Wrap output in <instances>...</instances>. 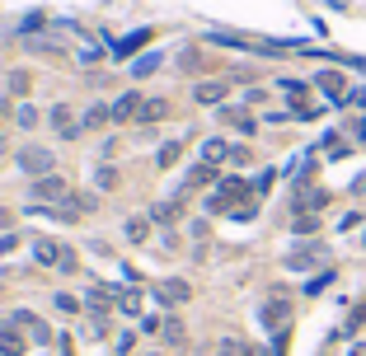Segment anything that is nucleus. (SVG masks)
<instances>
[{
	"label": "nucleus",
	"mask_w": 366,
	"mask_h": 356,
	"mask_svg": "<svg viewBox=\"0 0 366 356\" xmlns=\"http://www.w3.org/2000/svg\"><path fill=\"white\" fill-rule=\"evenodd\" d=\"M329 281H334V272H319V277L310 281V286H305V295H315V291H324V286H329Z\"/></svg>",
	"instance_id": "obj_34"
},
{
	"label": "nucleus",
	"mask_w": 366,
	"mask_h": 356,
	"mask_svg": "<svg viewBox=\"0 0 366 356\" xmlns=\"http://www.w3.org/2000/svg\"><path fill=\"white\" fill-rule=\"evenodd\" d=\"M160 62H164V57H155V52H146V57H136V66H132V76H155V71H160Z\"/></svg>",
	"instance_id": "obj_20"
},
{
	"label": "nucleus",
	"mask_w": 366,
	"mask_h": 356,
	"mask_svg": "<svg viewBox=\"0 0 366 356\" xmlns=\"http://www.w3.org/2000/svg\"><path fill=\"white\" fill-rule=\"evenodd\" d=\"M122 234H127V244H146V239H150V216H132L127 225H122Z\"/></svg>",
	"instance_id": "obj_15"
},
{
	"label": "nucleus",
	"mask_w": 366,
	"mask_h": 356,
	"mask_svg": "<svg viewBox=\"0 0 366 356\" xmlns=\"http://www.w3.org/2000/svg\"><path fill=\"white\" fill-rule=\"evenodd\" d=\"M141 104H146V99H141V94H122V99H113V104H108V118H113V122H132V118H136V113H141Z\"/></svg>",
	"instance_id": "obj_6"
},
{
	"label": "nucleus",
	"mask_w": 366,
	"mask_h": 356,
	"mask_svg": "<svg viewBox=\"0 0 366 356\" xmlns=\"http://www.w3.org/2000/svg\"><path fill=\"white\" fill-rule=\"evenodd\" d=\"M164 118H169V104L164 99H146L141 113H136V122H164Z\"/></svg>",
	"instance_id": "obj_16"
},
{
	"label": "nucleus",
	"mask_w": 366,
	"mask_h": 356,
	"mask_svg": "<svg viewBox=\"0 0 366 356\" xmlns=\"http://www.w3.org/2000/svg\"><path fill=\"white\" fill-rule=\"evenodd\" d=\"M57 310H62V314H80V310H85V305H80V300H76V295H57Z\"/></svg>",
	"instance_id": "obj_30"
},
{
	"label": "nucleus",
	"mask_w": 366,
	"mask_h": 356,
	"mask_svg": "<svg viewBox=\"0 0 366 356\" xmlns=\"http://www.w3.org/2000/svg\"><path fill=\"white\" fill-rule=\"evenodd\" d=\"M155 295H160V305H188L192 286L183 277H169V281H160V286H155Z\"/></svg>",
	"instance_id": "obj_4"
},
{
	"label": "nucleus",
	"mask_w": 366,
	"mask_h": 356,
	"mask_svg": "<svg viewBox=\"0 0 366 356\" xmlns=\"http://www.w3.org/2000/svg\"><path fill=\"white\" fill-rule=\"evenodd\" d=\"M244 356H249V352H244Z\"/></svg>",
	"instance_id": "obj_38"
},
{
	"label": "nucleus",
	"mask_w": 366,
	"mask_h": 356,
	"mask_svg": "<svg viewBox=\"0 0 366 356\" xmlns=\"http://www.w3.org/2000/svg\"><path fill=\"white\" fill-rule=\"evenodd\" d=\"M310 263H315V244H310V248H291V253H287V267H296V272L310 267Z\"/></svg>",
	"instance_id": "obj_21"
},
{
	"label": "nucleus",
	"mask_w": 366,
	"mask_h": 356,
	"mask_svg": "<svg viewBox=\"0 0 366 356\" xmlns=\"http://www.w3.org/2000/svg\"><path fill=\"white\" fill-rule=\"evenodd\" d=\"M15 164L24 173H33V178H43V173H52V150L48 145H24V150L15 155Z\"/></svg>",
	"instance_id": "obj_1"
},
{
	"label": "nucleus",
	"mask_w": 366,
	"mask_h": 356,
	"mask_svg": "<svg viewBox=\"0 0 366 356\" xmlns=\"http://www.w3.org/2000/svg\"><path fill=\"white\" fill-rule=\"evenodd\" d=\"M211 178H216V164H192L188 178H183V187H178V197H192L197 187H207Z\"/></svg>",
	"instance_id": "obj_7"
},
{
	"label": "nucleus",
	"mask_w": 366,
	"mask_h": 356,
	"mask_svg": "<svg viewBox=\"0 0 366 356\" xmlns=\"http://www.w3.org/2000/svg\"><path fill=\"white\" fill-rule=\"evenodd\" d=\"M118 310H122V314H141V291H136V286L118 291Z\"/></svg>",
	"instance_id": "obj_18"
},
{
	"label": "nucleus",
	"mask_w": 366,
	"mask_h": 356,
	"mask_svg": "<svg viewBox=\"0 0 366 356\" xmlns=\"http://www.w3.org/2000/svg\"><path fill=\"white\" fill-rule=\"evenodd\" d=\"M33 258L43 267H57L66 258V244H57V239H33Z\"/></svg>",
	"instance_id": "obj_9"
},
{
	"label": "nucleus",
	"mask_w": 366,
	"mask_h": 356,
	"mask_svg": "<svg viewBox=\"0 0 366 356\" xmlns=\"http://www.w3.org/2000/svg\"><path fill=\"white\" fill-rule=\"evenodd\" d=\"M48 122H52V131H57L62 141H76V136H85V122H76L71 104H57V108H48Z\"/></svg>",
	"instance_id": "obj_2"
},
{
	"label": "nucleus",
	"mask_w": 366,
	"mask_h": 356,
	"mask_svg": "<svg viewBox=\"0 0 366 356\" xmlns=\"http://www.w3.org/2000/svg\"><path fill=\"white\" fill-rule=\"evenodd\" d=\"M291 230H296V234H315L319 220H315V216H296V220H291Z\"/></svg>",
	"instance_id": "obj_31"
},
{
	"label": "nucleus",
	"mask_w": 366,
	"mask_h": 356,
	"mask_svg": "<svg viewBox=\"0 0 366 356\" xmlns=\"http://www.w3.org/2000/svg\"><path fill=\"white\" fill-rule=\"evenodd\" d=\"M183 201L188 197H164V201H155V206H150V220H155V225H174V220H183Z\"/></svg>",
	"instance_id": "obj_5"
},
{
	"label": "nucleus",
	"mask_w": 366,
	"mask_h": 356,
	"mask_svg": "<svg viewBox=\"0 0 366 356\" xmlns=\"http://www.w3.org/2000/svg\"><path fill=\"white\" fill-rule=\"evenodd\" d=\"M15 248H19V234H15V230H10V234H0V258H10Z\"/></svg>",
	"instance_id": "obj_32"
},
{
	"label": "nucleus",
	"mask_w": 366,
	"mask_h": 356,
	"mask_svg": "<svg viewBox=\"0 0 366 356\" xmlns=\"http://www.w3.org/2000/svg\"><path fill=\"white\" fill-rule=\"evenodd\" d=\"M230 150H235V145H225L221 136H211L207 145H202V164H221V159H230Z\"/></svg>",
	"instance_id": "obj_17"
},
{
	"label": "nucleus",
	"mask_w": 366,
	"mask_h": 356,
	"mask_svg": "<svg viewBox=\"0 0 366 356\" xmlns=\"http://www.w3.org/2000/svg\"><path fill=\"white\" fill-rule=\"evenodd\" d=\"M160 333H164V342H183V324H178V319H164Z\"/></svg>",
	"instance_id": "obj_28"
},
{
	"label": "nucleus",
	"mask_w": 366,
	"mask_h": 356,
	"mask_svg": "<svg viewBox=\"0 0 366 356\" xmlns=\"http://www.w3.org/2000/svg\"><path fill=\"white\" fill-rule=\"evenodd\" d=\"M57 272H66V277H76V272H80V263H76V253H71V248H66V258L57 263Z\"/></svg>",
	"instance_id": "obj_33"
},
{
	"label": "nucleus",
	"mask_w": 366,
	"mask_h": 356,
	"mask_svg": "<svg viewBox=\"0 0 366 356\" xmlns=\"http://www.w3.org/2000/svg\"><path fill=\"white\" fill-rule=\"evenodd\" d=\"M71 197V187H66V178L62 173H43V178H38V183H33V201H43V206H57V201H66Z\"/></svg>",
	"instance_id": "obj_3"
},
{
	"label": "nucleus",
	"mask_w": 366,
	"mask_h": 356,
	"mask_svg": "<svg viewBox=\"0 0 366 356\" xmlns=\"http://www.w3.org/2000/svg\"><path fill=\"white\" fill-rule=\"evenodd\" d=\"M221 118L230 127H239V131H254V118H249V113H239V108H221Z\"/></svg>",
	"instance_id": "obj_22"
},
{
	"label": "nucleus",
	"mask_w": 366,
	"mask_h": 356,
	"mask_svg": "<svg viewBox=\"0 0 366 356\" xmlns=\"http://www.w3.org/2000/svg\"><path fill=\"white\" fill-rule=\"evenodd\" d=\"M319 90L329 94V99H334V104H348V85H343V76H338V71H319V80H315Z\"/></svg>",
	"instance_id": "obj_10"
},
{
	"label": "nucleus",
	"mask_w": 366,
	"mask_h": 356,
	"mask_svg": "<svg viewBox=\"0 0 366 356\" xmlns=\"http://www.w3.org/2000/svg\"><path fill=\"white\" fill-rule=\"evenodd\" d=\"M146 43H150V29H136V33H127V38H118L113 52H118V57H132V52H141Z\"/></svg>",
	"instance_id": "obj_13"
},
{
	"label": "nucleus",
	"mask_w": 366,
	"mask_h": 356,
	"mask_svg": "<svg viewBox=\"0 0 366 356\" xmlns=\"http://www.w3.org/2000/svg\"><path fill=\"white\" fill-rule=\"evenodd\" d=\"M29 85H33V76H29V71H15V76H10V94H19V99L29 94Z\"/></svg>",
	"instance_id": "obj_24"
},
{
	"label": "nucleus",
	"mask_w": 366,
	"mask_h": 356,
	"mask_svg": "<svg viewBox=\"0 0 366 356\" xmlns=\"http://www.w3.org/2000/svg\"><path fill=\"white\" fill-rule=\"evenodd\" d=\"M348 104H357V108H366V90H352V94H348Z\"/></svg>",
	"instance_id": "obj_35"
},
{
	"label": "nucleus",
	"mask_w": 366,
	"mask_h": 356,
	"mask_svg": "<svg viewBox=\"0 0 366 356\" xmlns=\"http://www.w3.org/2000/svg\"><path fill=\"white\" fill-rule=\"evenodd\" d=\"M15 122H19V127H38V108H33V104H19V108H15Z\"/></svg>",
	"instance_id": "obj_26"
},
{
	"label": "nucleus",
	"mask_w": 366,
	"mask_h": 356,
	"mask_svg": "<svg viewBox=\"0 0 366 356\" xmlns=\"http://www.w3.org/2000/svg\"><path fill=\"white\" fill-rule=\"evenodd\" d=\"M94 183H99V192H113V187H118V169H113V164H104Z\"/></svg>",
	"instance_id": "obj_23"
},
{
	"label": "nucleus",
	"mask_w": 366,
	"mask_h": 356,
	"mask_svg": "<svg viewBox=\"0 0 366 356\" xmlns=\"http://www.w3.org/2000/svg\"><path fill=\"white\" fill-rule=\"evenodd\" d=\"M319 206H329V192H324V187H310V192L296 197V211H301V216H315Z\"/></svg>",
	"instance_id": "obj_12"
},
{
	"label": "nucleus",
	"mask_w": 366,
	"mask_h": 356,
	"mask_svg": "<svg viewBox=\"0 0 366 356\" xmlns=\"http://www.w3.org/2000/svg\"><path fill=\"white\" fill-rule=\"evenodd\" d=\"M29 352V338L24 333H15V324L0 328V356H24Z\"/></svg>",
	"instance_id": "obj_11"
},
{
	"label": "nucleus",
	"mask_w": 366,
	"mask_h": 356,
	"mask_svg": "<svg viewBox=\"0 0 366 356\" xmlns=\"http://www.w3.org/2000/svg\"><path fill=\"white\" fill-rule=\"evenodd\" d=\"M225 94H230V85H225V80H202V85L192 90V99H197L202 108H211V104H221Z\"/></svg>",
	"instance_id": "obj_8"
},
{
	"label": "nucleus",
	"mask_w": 366,
	"mask_h": 356,
	"mask_svg": "<svg viewBox=\"0 0 366 356\" xmlns=\"http://www.w3.org/2000/svg\"><path fill=\"white\" fill-rule=\"evenodd\" d=\"M178 155H183V141H169V145H164V150L155 155V164H160V169H174Z\"/></svg>",
	"instance_id": "obj_19"
},
{
	"label": "nucleus",
	"mask_w": 366,
	"mask_h": 356,
	"mask_svg": "<svg viewBox=\"0 0 366 356\" xmlns=\"http://www.w3.org/2000/svg\"><path fill=\"white\" fill-rule=\"evenodd\" d=\"M5 113H10V108H5V104H0V122H5Z\"/></svg>",
	"instance_id": "obj_37"
},
{
	"label": "nucleus",
	"mask_w": 366,
	"mask_h": 356,
	"mask_svg": "<svg viewBox=\"0 0 366 356\" xmlns=\"http://www.w3.org/2000/svg\"><path fill=\"white\" fill-rule=\"evenodd\" d=\"M104 122H113L108 108H90V113H85V131H94V127H104Z\"/></svg>",
	"instance_id": "obj_27"
},
{
	"label": "nucleus",
	"mask_w": 366,
	"mask_h": 356,
	"mask_svg": "<svg viewBox=\"0 0 366 356\" xmlns=\"http://www.w3.org/2000/svg\"><path fill=\"white\" fill-rule=\"evenodd\" d=\"M10 324H15V328H33V333L43 328V324H38V314H29V310H15V314H10Z\"/></svg>",
	"instance_id": "obj_25"
},
{
	"label": "nucleus",
	"mask_w": 366,
	"mask_h": 356,
	"mask_svg": "<svg viewBox=\"0 0 366 356\" xmlns=\"http://www.w3.org/2000/svg\"><path fill=\"white\" fill-rule=\"evenodd\" d=\"M287 319H291L287 300H268V305H263V324L268 328H287Z\"/></svg>",
	"instance_id": "obj_14"
},
{
	"label": "nucleus",
	"mask_w": 366,
	"mask_h": 356,
	"mask_svg": "<svg viewBox=\"0 0 366 356\" xmlns=\"http://www.w3.org/2000/svg\"><path fill=\"white\" fill-rule=\"evenodd\" d=\"M324 150H329V159H343V155H348V145H343V136H324Z\"/></svg>",
	"instance_id": "obj_29"
},
{
	"label": "nucleus",
	"mask_w": 366,
	"mask_h": 356,
	"mask_svg": "<svg viewBox=\"0 0 366 356\" xmlns=\"http://www.w3.org/2000/svg\"><path fill=\"white\" fill-rule=\"evenodd\" d=\"M10 220H15V216H10V211L0 206V230H10Z\"/></svg>",
	"instance_id": "obj_36"
}]
</instances>
